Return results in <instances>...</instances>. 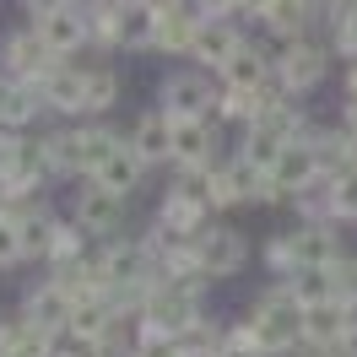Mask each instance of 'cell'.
Listing matches in <instances>:
<instances>
[{"label": "cell", "instance_id": "5bb4252c", "mask_svg": "<svg viewBox=\"0 0 357 357\" xmlns=\"http://www.w3.org/2000/svg\"><path fill=\"white\" fill-rule=\"evenodd\" d=\"M11 217H17V238H22V260L33 271L44 266L49 260V244H54V227H60V206L49 201H27V206H17V211H11Z\"/></svg>", "mask_w": 357, "mask_h": 357}, {"label": "cell", "instance_id": "44dd1931", "mask_svg": "<svg viewBox=\"0 0 357 357\" xmlns=\"http://www.w3.org/2000/svg\"><path fill=\"white\" fill-rule=\"evenodd\" d=\"M49 347H54V335H44L17 303L0 309V357H49Z\"/></svg>", "mask_w": 357, "mask_h": 357}, {"label": "cell", "instance_id": "3957f363", "mask_svg": "<svg viewBox=\"0 0 357 357\" xmlns=\"http://www.w3.org/2000/svg\"><path fill=\"white\" fill-rule=\"evenodd\" d=\"M211 314V287L206 282H195V276H157L152 292L141 298V325H152V331L162 335H178L190 331L195 319H206Z\"/></svg>", "mask_w": 357, "mask_h": 357}, {"label": "cell", "instance_id": "4316f807", "mask_svg": "<svg viewBox=\"0 0 357 357\" xmlns=\"http://www.w3.org/2000/svg\"><path fill=\"white\" fill-rule=\"evenodd\" d=\"M335 227H357V168L335 174Z\"/></svg>", "mask_w": 357, "mask_h": 357}, {"label": "cell", "instance_id": "ba28073f", "mask_svg": "<svg viewBox=\"0 0 357 357\" xmlns=\"http://www.w3.org/2000/svg\"><path fill=\"white\" fill-rule=\"evenodd\" d=\"M157 109L168 119H211L217 109V76L201 66H178L157 82Z\"/></svg>", "mask_w": 357, "mask_h": 357}, {"label": "cell", "instance_id": "6da1fadb", "mask_svg": "<svg viewBox=\"0 0 357 357\" xmlns=\"http://www.w3.org/2000/svg\"><path fill=\"white\" fill-rule=\"evenodd\" d=\"M347 249H352L347 227H335V222H298V217H292L287 227H276L266 244L255 249V260H260V271H266L271 282H282V276H292V271H303V266H335Z\"/></svg>", "mask_w": 357, "mask_h": 357}, {"label": "cell", "instance_id": "30bf717a", "mask_svg": "<svg viewBox=\"0 0 357 357\" xmlns=\"http://www.w3.org/2000/svg\"><path fill=\"white\" fill-rule=\"evenodd\" d=\"M325 174V162H319V146H314V135H298V141H287L282 152H276V162H271V206H282L287 211L292 195L303 190V184H314V178Z\"/></svg>", "mask_w": 357, "mask_h": 357}, {"label": "cell", "instance_id": "9c48e42d", "mask_svg": "<svg viewBox=\"0 0 357 357\" xmlns=\"http://www.w3.org/2000/svg\"><path fill=\"white\" fill-rule=\"evenodd\" d=\"M17 309H22L44 335H66L70 331V314H76V298H70V287L60 282V276L38 271V276L17 292Z\"/></svg>", "mask_w": 357, "mask_h": 357}, {"label": "cell", "instance_id": "e0dca14e", "mask_svg": "<svg viewBox=\"0 0 357 357\" xmlns=\"http://www.w3.org/2000/svg\"><path fill=\"white\" fill-rule=\"evenodd\" d=\"M352 319H357V309H347L341 298H331V303H314V309H303V352H335Z\"/></svg>", "mask_w": 357, "mask_h": 357}, {"label": "cell", "instance_id": "f1b7e54d", "mask_svg": "<svg viewBox=\"0 0 357 357\" xmlns=\"http://www.w3.org/2000/svg\"><path fill=\"white\" fill-rule=\"evenodd\" d=\"M335 125H341V135H352V141H357V98H341V114H335Z\"/></svg>", "mask_w": 357, "mask_h": 357}, {"label": "cell", "instance_id": "cb8c5ba5", "mask_svg": "<svg viewBox=\"0 0 357 357\" xmlns=\"http://www.w3.org/2000/svg\"><path fill=\"white\" fill-rule=\"evenodd\" d=\"M325 44L347 66L357 60V0H325Z\"/></svg>", "mask_w": 357, "mask_h": 357}, {"label": "cell", "instance_id": "277c9868", "mask_svg": "<svg viewBox=\"0 0 357 357\" xmlns=\"http://www.w3.org/2000/svg\"><path fill=\"white\" fill-rule=\"evenodd\" d=\"M249 266H255V238H249L233 217H217V222L195 238V276H201L206 287L238 282Z\"/></svg>", "mask_w": 357, "mask_h": 357}, {"label": "cell", "instance_id": "f546056e", "mask_svg": "<svg viewBox=\"0 0 357 357\" xmlns=\"http://www.w3.org/2000/svg\"><path fill=\"white\" fill-rule=\"evenodd\" d=\"M60 6H76V0H22L27 17H49V11H60Z\"/></svg>", "mask_w": 357, "mask_h": 357}, {"label": "cell", "instance_id": "4fadbf2b", "mask_svg": "<svg viewBox=\"0 0 357 357\" xmlns=\"http://www.w3.org/2000/svg\"><path fill=\"white\" fill-rule=\"evenodd\" d=\"M146 178H152V168L135 157V146L125 141V130H119V141L109 146V157L92 168V184H103V190H114V195H125V201H135L141 190H146Z\"/></svg>", "mask_w": 357, "mask_h": 357}, {"label": "cell", "instance_id": "8fae6325", "mask_svg": "<svg viewBox=\"0 0 357 357\" xmlns=\"http://www.w3.org/2000/svg\"><path fill=\"white\" fill-rule=\"evenodd\" d=\"M60 66L54 54L44 49V38L33 33V22L11 27L6 38H0V76H11V82H27V87H38L49 70Z\"/></svg>", "mask_w": 357, "mask_h": 357}, {"label": "cell", "instance_id": "83f0119b", "mask_svg": "<svg viewBox=\"0 0 357 357\" xmlns=\"http://www.w3.org/2000/svg\"><path fill=\"white\" fill-rule=\"evenodd\" d=\"M190 11L201 22H244V6L238 0H190Z\"/></svg>", "mask_w": 357, "mask_h": 357}, {"label": "cell", "instance_id": "8992f818", "mask_svg": "<svg viewBox=\"0 0 357 357\" xmlns=\"http://www.w3.org/2000/svg\"><path fill=\"white\" fill-rule=\"evenodd\" d=\"M60 211H66L87 238H119V233H130V201L114 195V190H103V184H92V178H76V184H70Z\"/></svg>", "mask_w": 357, "mask_h": 357}, {"label": "cell", "instance_id": "d4e9b609", "mask_svg": "<svg viewBox=\"0 0 357 357\" xmlns=\"http://www.w3.org/2000/svg\"><path fill=\"white\" fill-rule=\"evenodd\" d=\"M282 287H287L303 309H314V303H331L335 298V271L331 266H303V271H292V276H282Z\"/></svg>", "mask_w": 357, "mask_h": 357}, {"label": "cell", "instance_id": "603a6c76", "mask_svg": "<svg viewBox=\"0 0 357 357\" xmlns=\"http://www.w3.org/2000/svg\"><path fill=\"white\" fill-rule=\"evenodd\" d=\"M119 92H125L119 70H114L109 60H87V87H82V119H109V114L119 109Z\"/></svg>", "mask_w": 357, "mask_h": 357}, {"label": "cell", "instance_id": "484cf974", "mask_svg": "<svg viewBox=\"0 0 357 357\" xmlns=\"http://www.w3.org/2000/svg\"><path fill=\"white\" fill-rule=\"evenodd\" d=\"M11 271H27V260H22V238H17V217L0 211V276H11Z\"/></svg>", "mask_w": 357, "mask_h": 357}, {"label": "cell", "instance_id": "52a82bcc", "mask_svg": "<svg viewBox=\"0 0 357 357\" xmlns=\"http://www.w3.org/2000/svg\"><path fill=\"white\" fill-rule=\"evenodd\" d=\"M227 152L233 146L217 119H174V130H168V174H206Z\"/></svg>", "mask_w": 357, "mask_h": 357}, {"label": "cell", "instance_id": "7a4b0ae2", "mask_svg": "<svg viewBox=\"0 0 357 357\" xmlns=\"http://www.w3.org/2000/svg\"><path fill=\"white\" fill-rule=\"evenodd\" d=\"M238 325L266 357L303 352V303L282 282H266L260 292H249V303L238 309Z\"/></svg>", "mask_w": 357, "mask_h": 357}, {"label": "cell", "instance_id": "ffe728a7", "mask_svg": "<svg viewBox=\"0 0 357 357\" xmlns=\"http://www.w3.org/2000/svg\"><path fill=\"white\" fill-rule=\"evenodd\" d=\"M195 33H201V17L190 11V0L174 6V11H162L157 17V33H152V54H168V60H190V49H195Z\"/></svg>", "mask_w": 357, "mask_h": 357}, {"label": "cell", "instance_id": "1f68e13d", "mask_svg": "<svg viewBox=\"0 0 357 357\" xmlns=\"http://www.w3.org/2000/svg\"><path fill=\"white\" fill-rule=\"evenodd\" d=\"M292 357H335V352H292Z\"/></svg>", "mask_w": 357, "mask_h": 357}, {"label": "cell", "instance_id": "5b68a950", "mask_svg": "<svg viewBox=\"0 0 357 357\" xmlns=\"http://www.w3.org/2000/svg\"><path fill=\"white\" fill-rule=\"evenodd\" d=\"M331 66H335L331 44L314 38V33H303V38H292V44L271 49V76H276L282 98H309V92L331 76Z\"/></svg>", "mask_w": 357, "mask_h": 357}, {"label": "cell", "instance_id": "9a60e30c", "mask_svg": "<svg viewBox=\"0 0 357 357\" xmlns=\"http://www.w3.org/2000/svg\"><path fill=\"white\" fill-rule=\"evenodd\" d=\"M82 87H87V60H60L49 70L38 92L49 103V119H82Z\"/></svg>", "mask_w": 357, "mask_h": 357}, {"label": "cell", "instance_id": "d6986e66", "mask_svg": "<svg viewBox=\"0 0 357 357\" xmlns=\"http://www.w3.org/2000/svg\"><path fill=\"white\" fill-rule=\"evenodd\" d=\"M271 44L266 38H249L222 70H217V87H238V92H255V87H271Z\"/></svg>", "mask_w": 357, "mask_h": 357}, {"label": "cell", "instance_id": "2e32d148", "mask_svg": "<svg viewBox=\"0 0 357 357\" xmlns=\"http://www.w3.org/2000/svg\"><path fill=\"white\" fill-rule=\"evenodd\" d=\"M244 44H249L244 22H201L195 49H190V66H201V70H211V76H217V70H222Z\"/></svg>", "mask_w": 357, "mask_h": 357}, {"label": "cell", "instance_id": "7c38bea8", "mask_svg": "<svg viewBox=\"0 0 357 357\" xmlns=\"http://www.w3.org/2000/svg\"><path fill=\"white\" fill-rule=\"evenodd\" d=\"M27 22H33V33L44 38V49L54 54V60H70V54L92 49V38H87V6H82V0L49 11V17H27Z\"/></svg>", "mask_w": 357, "mask_h": 357}, {"label": "cell", "instance_id": "ac0fdd59", "mask_svg": "<svg viewBox=\"0 0 357 357\" xmlns=\"http://www.w3.org/2000/svg\"><path fill=\"white\" fill-rule=\"evenodd\" d=\"M168 130H174V119L157 109V103H152V109H141L130 119V130H125V141L135 146V157H141L152 174H157V168H168Z\"/></svg>", "mask_w": 357, "mask_h": 357}, {"label": "cell", "instance_id": "4dcf8cb0", "mask_svg": "<svg viewBox=\"0 0 357 357\" xmlns=\"http://www.w3.org/2000/svg\"><path fill=\"white\" fill-rule=\"evenodd\" d=\"M238 6H244V22H249V17L260 22V17H266V11H271V6H276V0H238Z\"/></svg>", "mask_w": 357, "mask_h": 357}, {"label": "cell", "instance_id": "7402d4cb", "mask_svg": "<svg viewBox=\"0 0 357 357\" xmlns=\"http://www.w3.org/2000/svg\"><path fill=\"white\" fill-rule=\"evenodd\" d=\"M152 33H157V11L146 0H125L114 17V49L125 54H152Z\"/></svg>", "mask_w": 357, "mask_h": 357}]
</instances>
